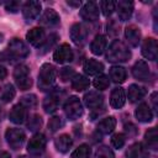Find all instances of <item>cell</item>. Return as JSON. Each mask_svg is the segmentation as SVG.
Masks as SVG:
<instances>
[{"mask_svg": "<svg viewBox=\"0 0 158 158\" xmlns=\"http://www.w3.org/2000/svg\"><path fill=\"white\" fill-rule=\"evenodd\" d=\"M0 158H11V157H10V154H9L7 152L0 151Z\"/></svg>", "mask_w": 158, "mask_h": 158, "instance_id": "47", "label": "cell"}, {"mask_svg": "<svg viewBox=\"0 0 158 158\" xmlns=\"http://www.w3.org/2000/svg\"><path fill=\"white\" fill-rule=\"evenodd\" d=\"M126 157L127 158H147L148 152L141 143H133L132 146L128 147L126 152Z\"/></svg>", "mask_w": 158, "mask_h": 158, "instance_id": "28", "label": "cell"}, {"mask_svg": "<svg viewBox=\"0 0 158 158\" xmlns=\"http://www.w3.org/2000/svg\"><path fill=\"white\" fill-rule=\"evenodd\" d=\"M125 37L127 40V42L132 46V47H137L139 41H141V31L138 27L131 25V26H127L125 28Z\"/></svg>", "mask_w": 158, "mask_h": 158, "instance_id": "22", "label": "cell"}, {"mask_svg": "<svg viewBox=\"0 0 158 158\" xmlns=\"http://www.w3.org/2000/svg\"><path fill=\"white\" fill-rule=\"evenodd\" d=\"M89 79L85 75L81 74H75L72 78V89H74L75 91H83L85 89L89 88Z\"/></svg>", "mask_w": 158, "mask_h": 158, "instance_id": "30", "label": "cell"}, {"mask_svg": "<svg viewBox=\"0 0 158 158\" xmlns=\"http://www.w3.org/2000/svg\"><path fill=\"white\" fill-rule=\"evenodd\" d=\"M74 69L70 67H64L59 70V78L62 79V81H67L69 79H72L74 77Z\"/></svg>", "mask_w": 158, "mask_h": 158, "instance_id": "42", "label": "cell"}, {"mask_svg": "<svg viewBox=\"0 0 158 158\" xmlns=\"http://www.w3.org/2000/svg\"><path fill=\"white\" fill-rule=\"evenodd\" d=\"M54 144H56V148H57L59 152L65 153V152H68V151L70 149V147H72V144H73V141H72V137H70L69 135L63 133V135L58 136V137L54 139Z\"/></svg>", "mask_w": 158, "mask_h": 158, "instance_id": "27", "label": "cell"}, {"mask_svg": "<svg viewBox=\"0 0 158 158\" xmlns=\"http://www.w3.org/2000/svg\"><path fill=\"white\" fill-rule=\"evenodd\" d=\"M117 10V15L118 19L121 21H127L133 12V2L128 1V0H121L118 2H116V9Z\"/></svg>", "mask_w": 158, "mask_h": 158, "instance_id": "16", "label": "cell"}, {"mask_svg": "<svg viewBox=\"0 0 158 158\" xmlns=\"http://www.w3.org/2000/svg\"><path fill=\"white\" fill-rule=\"evenodd\" d=\"M9 118L14 123H17V125L23 123L26 121V118H27V109L19 102L17 105H15L11 109V111L9 114Z\"/></svg>", "mask_w": 158, "mask_h": 158, "instance_id": "18", "label": "cell"}, {"mask_svg": "<svg viewBox=\"0 0 158 158\" xmlns=\"http://www.w3.org/2000/svg\"><path fill=\"white\" fill-rule=\"evenodd\" d=\"M84 102L85 105L91 109V110H96L99 107L102 106L104 104V96L99 93V91H89L84 95Z\"/></svg>", "mask_w": 158, "mask_h": 158, "instance_id": "17", "label": "cell"}, {"mask_svg": "<svg viewBox=\"0 0 158 158\" xmlns=\"http://www.w3.org/2000/svg\"><path fill=\"white\" fill-rule=\"evenodd\" d=\"M62 126H63V120H62V117H59V116H53V117H51L49 121H48V130H49L51 132L58 131Z\"/></svg>", "mask_w": 158, "mask_h": 158, "instance_id": "40", "label": "cell"}, {"mask_svg": "<svg viewBox=\"0 0 158 158\" xmlns=\"http://www.w3.org/2000/svg\"><path fill=\"white\" fill-rule=\"evenodd\" d=\"M142 54L144 58L149 59V60H156L157 59V54H158V46H157V41L152 37H148L143 41L142 44Z\"/></svg>", "mask_w": 158, "mask_h": 158, "instance_id": "12", "label": "cell"}, {"mask_svg": "<svg viewBox=\"0 0 158 158\" xmlns=\"http://www.w3.org/2000/svg\"><path fill=\"white\" fill-rule=\"evenodd\" d=\"M67 4H68V5H70V6H74V7H79L81 2H80V1H70V0H68V1H67Z\"/></svg>", "mask_w": 158, "mask_h": 158, "instance_id": "46", "label": "cell"}, {"mask_svg": "<svg viewBox=\"0 0 158 158\" xmlns=\"http://www.w3.org/2000/svg\"><path fill=\"white\" fill-rule=\"evenodd\" d=\"M106 48V37L102 35H98L95 36V38L93 40L91 44H90V51L91 53H94L95 56H100L104 53Z\"/></svg>", "mask_w": 158, "mask_h": 158, "instance_id": "26", "label": "cell"}, {"mask_svg": "<svg viewBox=\"0 0 158 158\" xmlns=\"http://www.w3.org/2000/svg\"><path fill=\"white\" fill-rule=\"evenodd\" d=\"M41 126H42V117H41L40 115H33V116L30 117V120H28V122H27L28 130L36 131V130L41 128Z\"/></svg>", "mask_w": 158, "mask_h": 158, "instance_id": "39", "label": "cell"}, {"mask_svg": "<svg viewBox=\"0 0 158 158\" xmlns=\"http://www.w3.org/2000/svg\"><path fill=\"white\" fill-rule=\"evenodd\" d=\"M94 158H115V156H114V152L109 147L101 146L96 149Z\"/></svg>", "mask_w": 158, "mask_h": 158, "instance_id": "38", "label": "cell"}, {"mask_svg": "<svg viewBox=\"0 0 158 158\" xmlns=\"http://www.w3.org/2000/svg\"><path fill=\"white\" fill-rule=\"evenodd\" d=\"M144 142H146L147 148L157 149V147H158V133H157V128L156 127H152L146 132Z\"/></svg>", "mask_w": 158, "mask_h": 158, "instance_id": "31", "label": "cell"}, {"mask_svg": "<svg viewBox=\"0 0 158 158\" xmlns=\"http://www.w3.org/2000/svg\"><path fill=\"white\" fill-rule=\"evenodd\" d=\"M104 70V64L96 59H86L84 63V72L88 75H99Z\"/></svg>", "mask_w": 158, "mask_h": 158, "instance_id": "23", "label": "cell"}, {"mask_svg": "<svg viewBox=\"0 0 158 158\" xmlns=\"http://www.w3.org/2000/svg\"><path fill=\"white\" fill-rule=\"evenodd\" d=\"M135 116L139 122H151L153 118V112L151 110V107L148 106V104L142 102L138 105V107L135 111Z\"/></svg>", "mask_w": 158, "mask_h": 158, "instance_id": "21", "label": "cell"}, {"mask_svg": "<svg viewBox=\"0 0 158 158\" xmlns=\"http://www.w3.org/2000/svg\"><path fill=\"white\" fill-rule=\"evenodd\" d=\"M115 127H116V118L114 116H109L102 118L98 123V132L102 135H109L115 130Z\"/></svg>", "mask_w": 158, "mask_h": 158, "instance_id": "25", "label": "cell"}, {"mask_svg": "<svg viewBox=\"0 0 158 158\" xmlns=\"http://www.w3.org/2000/svg\"><path fill=\"white\" fill-rule=\"evenodd\" d=\"M6 52L9 53L10 59H19V58H26L30 53V49L21 40L12 38L9 43V48Z\"/></svg>", "mask_w": 158, "mask_h": 158, "instance_id": "6", "label": "cell"}, {"mask_svg": "<svg viewBox=\"0 0 158 158\" xmlns=\"http://www.w3.org/2000/svg\"><path fill=\"white\" fill-rule=\"evenodd\" d=\"M125 142H126V137H125L123 133H115V135L111 137V144H112L115 148H117V149L122 148L123 144H125Z\"/></svg>", "mask_w": 158, "mask_h": 158, "instance_id": "41", "label": "cell"}, {"mask_svg": "<svg viewBox=\"0 0 158 158\" xmlns=\"http://www.w3.org/2000/svg\"><path fill=\"white\" fill-rule=\"evenodd\" d=\"M20 104L22 106H25L26 109H33L37 106V99H36V95L33 94H28V95H25L21 98V101Z\"/></svg>", "mask_w": 158, "mask_h": 158, "instance_id": "36", "label": "cell"}, {"mask_svg": "<svg viewBox=\"0 0 158 158\" xmlns=\"http://www.w3.org/2000/svg\"><path fill=\"white\" fill-rule=\"evenodd\" d=\"M14 78L17 86L21 90H27L32 86V79L30 77V69L25 64H20L14 70Z\"/></svg>", "mask_w": 158, "mask_h": 158, "instance_id": "3", "label": "cell"}, {"mask_svg": "<svg viewBox=\"0 0 158 158\" xmlns=\"http://www.w3.org/2000/svg\"><path fill=\"white\" fill-rule=\"evenodd\" d=\"M106 58L109 62H127L131 58V52L127 48V46L118 41L115 40L112 41V43L109 46V49L106 52Z\"/></svg>", "mask_w": 158, "mask_h": 158, "instance_id": "1", "label": "cell"}, {"mask_svg": "<svg viewBox=\"0 0 158 158\" xmlns=\"http://www.w3.org/2000/svg\"><path fill=\"white\" fill-rule=\"evenodd\" d=\"M91 153V149L88 144H80L73 153H72V158H89Z\"/></svg>", "mask_w": 158, "mask_h": 158, "instance_id": "33", "label": "cell"}, {"mask_svg": "<svg viewBox=\"0 0 158 158\" xmlns=\"http://www.w3.org/2000/svg\"><path fill=\"white\" fill-rule=\"evenodd\" d=\"M125 130L127 131V132H130V131H132V135L135 136L136 133H137V130H136V127H135V125H132V123H128V125H125Z\"/></svg>", "mask_w": 158, "mask_h": 158, "instance_id": "44", "label": "cell"}, {"mask_svg": "<svg viewBox=\"0 0 158 158\" xmlns=\"http://www.w3.org/2000/svg\"><path fill=\"white\" fill-rule=\"evenodd\" d=\"M73 57H74L73 49H72L70 46L67 44V43L60 44V46L54 51V53H53V59H54L57 63H59V64H65V63L72 62V60H73Z\"/></svg>", "mask_w": 158, "mask_h": 158, "instance_id": "9", "label": "cell"}, {"mask_svg": "<svg viewBox=\"0 0 158 158\" xmlns=\"http://www.w3.org/2000/svg\"><path fill=\"white\" fill-rule=\"evenodd\" d=\"M147 94V89L143 88V86H139L137 84H131L128 86V91H127V96L130 99V101L135 102V101H138L141 99H143Z\"/></svg>", "mask_w": 158, "mask_h": 158, "instance_id": "24", "label": "cell"}, {"mask_svg": "<svg viewBox=\"0 0 158 158\" xmlns=\"http://www.w3.org/2000/svg\"><path fill=\"white\" fill-rule=\"evenodd\" d=\"M56 75H57V72L52 64L49 63L42 64L38 73V88L42 91L52 90L56 83Z\"/></svg>", "mask_w": 158, "mask_h": 158, "instance_id": "2", "label": "cell"}, {"mask_svg": "<svg viewBox=\"0 0 158 158\" xmlns=\"http://www.w3.org/2000/svg\"><path fill=\"white\" fill-rule=\"evenodd\" d=\"M46 143L47 139L44 137V135L42 133H36L28 142L27 144V151L31 156H33L35 158H40L44 154V148H46Z\"/></svg>", "mask_w": 158, "mask_h": 158, "instance_id": "4", "label": "cell"}, {"mask_svg": "<svg viewBox=\"0 0 158 158\" xmlns=\"http://www.w3.org/2000/svg\"><path fill=\"white\" fill-rule=\"evenodd\" d=\"M100 9H101V11H102V14L105 16H110L116 9V2L112 1V0L100 1Z\"/></svg>", "mask_w": 158, "mask_h": 158, "instance_id": "35", "label": "cell"}, {"mask_svg": "<svg viewBox=\"0 0 158 158\" xmlns=\"http://www.w3.org/2000/svg\"><path fill=\"white\" fill-rule=\"evenodd\" d=\"M15 94H16V91H15L14 86H12L11 84H7V85L4 88L2 93H1V100H2L4 102H10V101L15 98Z\"/></svg>", "mask_w": 158, "mask_h": 158, "instance_id": "37", "label": "cell"}, {"mask_svg": "<svg viewBox=\"0 0 158 158\" xmlns=\"http://www.w3.org/2000/svg\"><path fill=\"white\" fill-rule=\"evenodd\" d=\"M64 112L67 115V117L72 121L79 118L84 110H83V105L80 102V100L77 98V96H70L68 98V100L65 101L64 104Z\"/></svg>", "mask_w": 158, "mask_h": 158, "instance_id": "5", "label": "cell"}, {"mask_svg": "<svg viewBox=\"0 0 158 158\" xmlns=\"http://www.w3.org/2000/svg\"><path fill=\"white\" fill-rule=\"evenodd\" d=\"M93 84L98 90H105V89L109 88L110 80H109V77H106L104 74H100V75H96V78L94 79Z\"/></svg>", "mask_w": 158, "mask_h": 158, "instance_id": "32", "label": "cell"}, {"mask_svg": "<svg viewBox=\"0 0 158 158\" xmlns=\"http://www.w3.org/2000/svg\"><path fill=\"white\" fill-rule=\"evenodd\" d=\"M40 12H41V2L40 1L30 0V1L25 2L22 6V15L27 21L35 20L40 15Z\"/></svg>", "mask_w": 158, "mask_h": 158, "instance_id": "11", "label": "cell"}, {"mask_svg": "<svg viewBox=\"0 0 158 158\" xmlns=\"http://www.w3.org/2000/svg\"><path fill=\"white\" fill-rule=\"evenodd\" d=\"M19 158H27L26 156H21V157H19Z\"/></svg>", "mask_w": 158, "mask_h": 158, "instance_id": "48", "label": "cell"}, {"mask_svg": "<svg viewBox=\"0 0 158 158\" xmlns=\"http://www.w3.org/2000/svg\"><path fill=\"white\" fill-rule=\"evenodd\" d=\"M80 17L85 21L94 22L99 20V7L94 1H89L84 4V6L80 9Z\"/></svg>", "mask_w": 158, "mask_h": 158, "instance_id": "10", "label": "cell"}, {"mask_svg": "<svg viewBox=\"0 0 158 158\" xmlns=\"http://www.w3.org/2000/svg\"><path fill=\"white\" fill-rule=\"evenodd\" d=\"M126 96L122 88H115L110 95V105L112 109H121L125 105Z\"/></svg>", "mask_w": 158, "mask_h": 158, "instance_id": "20", "label": "cell"}, {"mask_svg": "<svg viewBox=\"0 0 158 158\" xmlns=\"http://www.w3.org/2000/svg\"><path fill=\"white\" fill-rule=\"evenodd\" d=\"M57 40H58V36H57L56 33H52V35H49L48 37H46V40H44V42H43V44L40 47L41 53H46V52H48V51H49V49L56 44Z\"/></svg>", "mask_w": 158, "mask_h": 158, "instance_id": "34", "label": "cell"}, {"mask_svg": "<svg viewBox=\"0 0 158 158\" xmlns=\"http://www.w3.org/2000/svg\"><path fill=\"white\" fill-rule=\"evenodd\" d=\"M64 95V91H59V90H54L52 91L44 100H43V109L47 114H52L54 112L60 102H62V96Z\"/></svg>", "mask_w": 158, "mask_h": 158, "instance_id": "8", "label": "cell"}, {"mask_svg": "<svg viewBox=\"0 0 158 158\" xmlns=\"http://www.w3.org/2000/svg\"><path fill=\"white\" fill-rule=\"evenodd\" d=\"M132 75L141 80V81H144V80H148L149 77H151V72H149V67L148 64L144 62V60H137L135 63V65L132 67Z\"/></svg>", "mask_w": 158, "mask_h": 158, "instance_id": "14", "label": "cell"}, {"mask_svg": "<svg viewBox=\"0 0 158 158\" xmlns=\"http://www.w3.org/2000/svg\"><path fill=\"white\" fill-rule=\"evenodd\" d=\"M26 40L28 41L30 44H32L33 47H41L46 40V33L41 27H33L31 28L27 35H26Z\"/></svg>", "mask_w": 158, "mask_h": 158, "instance_id": "13", "label": "cell"}, {"mask_svg": "<svg viewBox=\"0 0 158 158\" xmlns=\"http://www.w3.org/2000/svg\"><path fill=\"white\" fill-rule=\"evenodd\" d=\"M88 30L81 23H74L70 28V38L75 44H83L86 41Z\"/></svg>", "mask_w": 158, "mask_h": 158, "instance_id": "15", "label": "cell"}, {"mask_svg": "<svg viewBox=\"0 0 158 158\" xmlns=\"http://www.w3.org/2000/svg\"><path fill=\"white\" fill-rule=\"evenodd\" d=\"M6 75H7V70H6V68H5L4 65H0V80L5 79Z\"/></svg>", "mask_w": 158, "mask_h": 158, "instance_id": "45", "label": "cell"}, {"mask_svg": "<svg viewBox=\"0 0 158 158\" xmlns=\"http://www.w3.org/2000/svg\"><path fill=\"white\" fill-rule=\"evenodd\" d=\"M5 9H6L9 12H17L19 9H20V2H19V1L10 0V1L5 2Z\"/></svg>", "mask_w": 158, "mask_h": 158, "instance_id": "43", "label": "cell"}, {"mask_svg": "<svg viewBox=\"0 0 158 158\" xmlns=\"http://www.w3.org/2000/svg\"><path fill=\"white\" fill-rule=\"evenodd\" d=\"M127 78V73H126V69L123 67H120V65H114L110 68V79L116 83V84H121L126 80Z\"/></svg>", "mask_w": 158, "mask_h": 158, "instance_id": "29", "label": "cell"}, {"mask_svg": "<svg viewBox=\"0 0 158 158\" xmlns=\"http://www.w3.org/2000/svg\"><path fill=\"white\" fill-rule=\"evenodd\" d=\"M40 23L42 26H46V27H54L59 23L60 19H59V15L53 10V9H47L42 16L40 17Z\"/></svg>", "mask_w": 158, "mask_h": 158, "instance_id": "19", "label": "cell"}, {"mask_svg": "<svg viewBox=\"0 0 158 158\" xmlns=\"http://www.w3.org/2000/svg\"><path fill=\"white\" fill-rule=\"evenodd\" d=\"M5 138L9 143V146L12 149H20L26 139L25 132L21 128H16V127H11L7 128L5 132Z\"/></svg>", "mask_w": 158, "mask_h": 158, "instance_id": "7", "label": "cell"}]
</instances>
